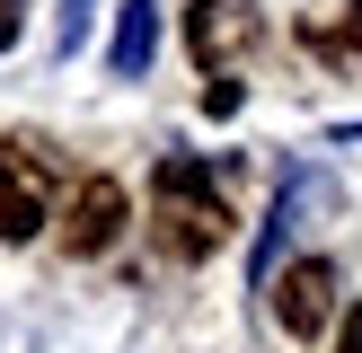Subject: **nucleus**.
I'll use <instances>...</instances> for the list:
<instances>
[{
  "label": "nucleus",
  "mask_w": 362,
  "mask_h": 353,
  "mask_svg": "<svg viewBox=\"0 0 362 353\" xmlns=\"http://www.w3.org/2000/svg\"><path fill=\"white\" fill-rule=\"evenodd\" d=\"M151 229H159V247H168L177 265H204L212 247L230 239L221 176H212L204 159H159V176H151Z\"/></svg>",
  "instance_id": "f257e3e1"
},
{
  "label": "nucleus",
  "mask_w": 362,
  "mask_h": 353,
  "mask_svg": "<svg viewBox=\"0 0 362 353\" xmlns=\"http://www.w3.org/2000/svg\"><path fill=\"white\" fill-rule=\"evenodd\" d=\"M327 318H336V265L327 256L283 265V274H274V327L283 335H318Z\"/></svg>",
  "instance_id": "7ed1b4c3"
},
{
  "label": "nucleus",
  "mask_w": 362,
  "mask_h": 353,
  "mask_svg": "<svg viewBox=\"0 0 362 353\" xmlns=\"http://www.w3.org/2000/svg\"><path fill=\"white\" fill-rule=\"evenodd\" d=\"M186 35H194V53H204V62H221L230 44H247V35H257V18H247V0H194V9H186Z\"/></svg>",
  "instance_id": "39448f33"
},
{
  "label": "nucleus",
  "mask_w": 362,
  "mask_h": 353,
  "mask_svg": "<svg viewBox=\"0 0 362 353\" xmlns=\"http://www.w3.org/2000/svg\"><path fill=\"white\" fill-rule=\"evenodd\" d=\"M336 353H362V309H345V335H336Z\"/></svg>",
  "instance_id": "6e6552de"
},
{
  "label": "nucleus",
  "mask_w": 362,
  "mask_h": 353,
  "mask_svg": "<svg viewBox=\"0 0 362 353\" xmlns=\"http://www.w3.org/2000/svg\"><path fill=\"white\" fill-rule=\"evenodd\" d=\"M53 221V150L35 133H9L0 141V239H35Z\"/></svg>",
  "instance_id": "f03ea898"
},
{
  "label": "nucleus",
  "mask_w": 362,
  "mask_h": 353,
  "mask_svg": "<svg viewBox=\"0 0 362 353\" xmlns=\"http://www.w3.org/2000/svg\"><path fill=\"white\" fill-rule=\"evenodd\" d=\"M115 239H124V186L115 176H88L62 203V256H106Z\"/></svg>",
  "instance_id": "20e7f679"
},
{
  "label": "nucleus",
  "mask_w": 362,
  "mask_h": 353,
  "mask_svg": "<svg viewBox=\"0 0 362 353\" xmlns=\"http://www.w3.org/2000/svg\"><path fill=\"white\" fill-rule=\"evenodd\" d=\"M18 9H27V0H0V44L18 35Z\"/></svg>",
  "instance_id": "1a4fd4ad"
},
{
  "label": "nucleus",
  "mask_w": 362,
  "mask_h": 353,
  "mask_svg": "<svg viewBox=\"0 0 362 353\" xmlns=\"http://www.w3.org/2000/svg\"><path fill=\"white\" fill-rule=\"evenodd\" d=\"M151 44H159V0H124V18H115V71L124 80L151 71Z\"/></svg>",
  "instance_id": "0eeeda50"
},
{
  "label": "nucleus",
  "mask_w": 362,
  "mask_h": 353,
  "mask_svg": "<svg viewBox=\"0 0 362 353\" xmlns=\"http://www.w3.org/2000/svg\"><path fill=\"white\" fill-rule=\"evenodd\" d=\"M300 44H310L318 62H362V0H345V9H318L310 27H300Z\"/></svg>",
  "instance_id": "423d86ee"
}]
</instances>
